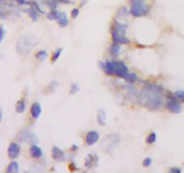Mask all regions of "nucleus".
I'll return each mask as SVG.
<instances>
[{"label":"nucleus","instance_id":"f257e3e1","mask_svg":"<svg viewBox=\"0 0 184 173\" xmlns=\"http://www.w3.org/2000/svg\"><path fill=\"white\" fill-rule=\"evenodd\" d=\"M163 87L155 84H147L144 86L138 96V101L149 109H159L162 107L163 100Z\"/></svg>","mask_w":184,"mask_h":173},{"label":"nucleus","instance_id":"f03ea898","mask_svg":"<svg viewBox=\"0 0 184 173\" xmlns=\"http://www.w3.org/2000/svg\"><path fill=\"white\" fill-rule=\"evenodd\" d=\"M101 66L104 72L108 75H114L119 78H124L128 82H135L137 80V77L134 73H130L128 68L125 63L121 61H107L101 62Z\"/></svg>","mask_w":184,"mask_h":173},{"label":"nucleus","instance_id":"7ed1b4c3","mask_svg":"<svg viewBox=\"0 0 184 173\" xmlns=\"http://www.w3.org/2000/svg\"><path fill=\"white\" fill-rule=\"evenodd\" d=\"M40 43V39L34 35H24L19 38L16 43L17 52L21 55H27L35 46Z\"/></svg>","mask_w":184,"mask_h":173},{"label":"nucleus","instance_id":"20e7f679","mask_svg":"<svg viewBox=\"0 0 184 173\" xmlns=\"http://www.w3.org/2000/svg\"><path fill=\"white\" fill-rule=\"evenodd\" d=\"M150 12L149 6L145 0H130V14L136 17L147 16Z\"/></svg>","mask_w":184,"mask_h":173},{"label":"nucleus","instance_id":"39448f33","mask_svg":"<svg viewBox=\"0 0 184 173\" xmlns=\"http://www.w3.org/2000/svg\"><path fill=\"white\" fill-rule=\"evenodd\" d=\"M47 18L50 20H56L60 27H66L68 25V18H67L66 13H62L57 10L50 11L47 15Z\"/></svg>","mask_w":184,"mask_h":173},{"label":"nucleus","instance_id":"423d86ee","mask_svg":"<svg viewBox=\"0 0 184 173\" xmlns=\"http://www.w3.org/2000/svg\"><path fill=\"white\" fill-rule=\"evenodd\" d=\"M166 107L170 112L173 113V114H179L182 112V106L181 104V101L179 98H177L175 96H171L168 99L167 103H166Z\"/></svg>","mask_w":184,"mask_h":173},{"label":"nucleus","instance_id":"0eeeda50","mask_svg":"<svg viewBox=\"0 0 184 173\" xmlns=\"http://www.w3.org/2000/svg\"><path fill=\"white\" fill-rule=\"evenodd\" d=\"M19 139L25 143H29L32 144H36L37 138L36 135L30 130H23L19 133Z\"/></svg>","mask_w":184,"mask_h":173},{"label":"nucleus","instance_id":"6e6552de","mask_svg":"<svg viewBox=\"0 0 184 173\" xmlns=\"http://www.w3.org/2000/svg\"><path fill=\"white\" fill-rule=\"evenodd\" d=\"M107 141L106 143H103L105 145V151H112L114 148L116 147L119 142V137L117 134H110L108 136H106V138L104 139Z\"/></svg>","mask_w":184,"mask_h":173},{"label":"nucleus","instance_id":"1a4fd4ad","mask_svg":"<svg viewBox=\"0 0 184 173\" xmlns=\"http://www.w3.org/2000/svg\"><path fill=\"white\" fill-rule=\"evenodd\" d=\"M111 36H112L113 43H119V44H128L129 43V40H128V38L126 37V35H123V34L118 32L114 28H112Z\"/></svg>","mask_w":184,"mask_h":173},{"label":"nucleus","instance_id":"9d476101","mask_svg":"<svg viewBox=\"0 0 184 173\" xmlns=\"http://www.w3.org/2000/svg\"><path fill=\"white\" fill-rule=\"evenodd\" d=\"M20 152H21V146L17 143H11L9 144L7 153L10 159L12 160L16 159L17 157L20 155Z\"/></svg>","mask_w":184,"mask_h":173},{"label":"nucleus","instance_id":"9b49d317","mask_svg":"<svg viewBox=\"0 0 184 173\" xmlns=\"http://www.w3.org/2000/svg\"><path fill=\"white\" fill-rule=\"evenodd\" d=\"M100 138V134L96 131H90L85 135V143L88 146H92L95 144Z\"/></svg>","mask_w":184,"mask_h":173},{"label":"nucleus","instance_id":"f8f14e48","mask_svg":"<svg viewBox=\"0 0 184 173\" xmlns=\"http://www.w3.org/2000/svg\"><path fill=\"white\" fill-rule=\"evenodd\" d=\"M30 155L34 159H40L43 155L42 150L37 144H32L30 147Z\"/></svg>","mask_w":184,"mask_h":173},{"label":"nucleus","instance_id":"ddd939ff","mask_svg":"<svg viewBox=\"0 0 184 173\" xmlns=\"http://www.w3.org/2000/svg\"><path fill=\"white\" fill-rule=\"evenodd\" d=\"M42 114V106L40 103L38 102H35L34 104L32 105V107H31V115L32 116L34 117V119H38L40 117Z\"/></svg>","mask_w":184,"mask_h":173},{"label":"nucleus","instance_id":"4468645a","mask_svg":"<svg viewBox=\"0 0 184 173\" xmlns=\"http://www.w3.org/2000/svg\"><path fill=\"white\" fill-rule=\"evenodd\" d=\"M64 157H65L64 152L60 148L57 147V146H54L52 148V158L54 160L60 161V160H63Z\"/></svg>","mask_w":184,"mask_h":173},{"label":"nucleus","instance_id":"2eb2a0df","mask_svg":"<svg viewBox=\"0 0 184 173\" xmlns=\"http://www.w3.org/2000/svg\"><path fill=\"white\" fill-rule=\"evenodd\" d=\"M119 52H120V44L116 43H113L111 44L110 48V54L112 58H117L119 55Z\"/></svg>","mask_w":184,"mask_h":173},{"label":"nucleus","instance_id":"dca6fc26","mask_svg":"<svg viewBox=\"0 0 184 173\" xmlns=\"http://www.w3.org/2000/svg\"><path fill=\"white\" fill-rule=\"evenodd\" d=\"M106 118H107L106 112L103 109H99L98 113H97V122H98V124L101 125H105Z\"/></svg>","mask_w":184,"mask_h":173},{"label":"nucleus","instance_id":"f3484780","mask_svg":"<svg viewBox=\"0 0 184 173\" xmlns=\"http://www.w3.org/2000/svg\"><path fill=\"white\" fill-rule=\"evenodd\" d=\"M19 171V164L17 161H12L7 169V173H17Z\"/></svg>","mask_w":184,"mask_h":173},{"label":"nucleus","instance_id":"a211bd4d","mask_svg":"<svg viewBox=\"0 0 184 173\" xmlns=\"http://www.w3.org/2000/svg\"><path fill=\"white\" fill-rule=\"evenodd\" d=\"M27 12H28V14H29V16H31V18L34 20V21H36V20H38V18H39V14H40V12L37 10V9L35 8L33 6H31V7L27 10Z\"/></svg>","mask_w":184,"mask_h":173},{"label":"nucleus","instance_id":"6ab92c4d","mask_svg":"<svg viewBox=\"0 0 184 173\" xmlns=\"http://www.w3.org/2000/svg\"><path fill=\"white\" fill-rule=\"evenodd\" d=\"M26 109V104H25V100H19L18 102L16 103V110L17 113L19 114H22L24 113Z\"/></svg>","mask_w":184,"mask_h":173},{"label":"nucleus","instance_id":"aec40b11","mask_svg":"<svg viewBox=\"0 0 184 173\" xmlns=\"http://www.w3.org/2000/svg\"><path fill=\"white\" fill-rule=\"evenodd\" d=\"M48 57V53L46 51H39L36 52L35 54V58L40 61H44Z\"/></svg>","mask_w":184,"mask_h":173},{"label":"nucleus","instance_id":"412c9836","mask_svg":"<svg viewBox=\"0 0 184 173\" xmlns=\"http://www.w3.org/2000/svg\"><path fill=\"white\" fill-rule=\"evenodd\" d=\"M59 3V0H47L46 1V4L48 5V7H50L51 11L53 10H57L58 7V4Z\"/></svg>","mask_w":184,"mask_h":173},{"label":"nucleus","instance_id":"4be33fe9","mask_svg":"<svg viewBox=\"0 0 184 173\" xmlns=\"http://www.w3.org/2000/svg\"><path fill=\"white\" fill-rule=\"evenodd\" d=\"M156 141V134L155 133H151L150 134H148V136L146 139V142L147 144H152L155 143Z\"/></svg>","mask_w":184,"mask_h":173},{"label":"nucleus","instance_id":"5701e85b","mask_svg":"<svg viewBox=\"0 0 184 173\" xmlns=\"http://www.w3.org/2000/svg\"><path fill=\"white\" fill-rule=\"evenodd\" d=\"M93 157L94 155H88L86 157V159H85V166L87 167V168H92V165H93Z\"/></svg>","mask_w":184,"mask_h":173},{"label":"nucleus","instance_id":"b1692460","mask_svg":"<svg viewBox=\"0 0 184 173\" xmlns=\"http://www.w3.org/2000/svg\"><path fill=\"white\" fill-rule=\"evenodd\" d=\"M61 52H62V49H61V48L55 51V52H54L53 55H52V59H51V60H52V62H55V61L59 59L60 54H61Z\"/></svg>","mask_w":184,"mask_h":173},{"label":"nucleus","instance_id":"393cba45","mask_svg":"<svg viewBox=\"0 0 184 173\" xmlns=\"http://www.w3.org/2000/svg\"><path fill=\"white\" fill-rule=\"evenodd\" d=\"M174 96H175L177 98H179L181 101L184 102V89L182 90H178L174 92Z\"/></svg>","mask_w":184,"mask_h":173},{"label":"nucleus","instance_id":"a878e982","mask_svg":"<svg viewBox=\"0 0 184 173\" xmlns=\"http://www.w3.org/2000/svg\"><path fill=\"white\" fill-rule=\"evenodd\" d=\"M5 35H6V30L4 28V26H0V43L3 42L4 38H5Z\"/></svg>","mask_w":184,"mask_h":173},{"label":"nucleus","instance_id":"bb28decb","mask_svg":"<svg viewBox=\"0 0 184 173\" xmlns=\"http://www.w3.org/2000/svg\"><path fill=\"white\" fill-rule=\"evenodd\" d=\"M78 90H79V86L77 85V84H73L71 87H70V93L71 94H75V93H77L78 92Z\"/></svg>","mask_w":184,"mask_h":173},{"label":"nucleus","instance_id":"cd10ccee","mask_svg":"<svg viewBox=\"0 0 184 173\" xmlns=\"http://www.w3.org/2000/svg\"><path fill=\"white\" fill-rule=\"evenodd\" d=\"M13 1H16V3H18V4L21 5V6H28V5H31V2L28 1V0H13Z\"/></svg>","mask_w":184,"mask_h":173},{"label":"nucleus","instance_id":"c85d7f7f","mask_svg":"<svg viewBox=\"0 0 184 173\" xmlns=\"http://www.w3.org/2000/svg\"><path fill=\"white\" fill-rule=\"evenodd\" d=\"M152 164V159L151 158H146L144 161H143V165L145 167H149Z\"/></svg>","mask_w":184,"mask_h":173},{"label":"nucleus","instance_id":"c756f323","mask_svg":"<svg viewBox=\"0 0 184 173\" xmlns=\"http://www.w3.org/2000/svg\"><path fill=\"white\" fill-rule=\"evenodd\" d=\"M79 15V9L78 8H74L71 11V16L73 18H76Z\"/></svg>","mask_w":184,"mask_h":173},{"label":"nucleus","instance_id":"7c9ffc66","mask_svg":"<svg viewBox=\"0 0 184 173\" xmlns=\"http://www.w3.org/2000/svg\"><path fill=\"white\" fill-rule=\"evenodd\" d=\"M171 173H181V170L179 168H172L170 171H169Z\"/></svg>","mask_w":184,"mask_h":173},{"label":"nucleus","instance_id":"2f4dec72","mask_svg":"<svg viewBox=\"0 0 184 173\" xmlns=\"http://www.w3.org/2000/svg\"><path fill=\"white\" fill-rule=\"evenodd\" d=\"M59 3H64V4H69L70 1L69 0H59Z\"/></svg>","mask_w":184,"mask_h":173},{"label":"nucleus","instance_id":"473e14b6","mask_svg":"<svg viewBox=\"0 0 184 173\" xmlns=\"http://www.w3.org/2000/svg\"><path fill=\"white\" fill-rule=\"evenodd\" d=\"M2 117H3V113H2V110L0 108V123H1V120H2Z\"/></svg>","mask_w":184,"mask_h":173},{"label":"nucleus","instance_id":"72a5a7b5","mask_svg":"<svg viewBox=\"0 0 184 173\" xmlns=\"http://www.w3.org/2000/svg\"><path fill=\"white\" fill-rule=\"evenodd\" d=\"M77 149H78V147H77L76 145H73V146H72V150H73V151H75V150H77Z\"/></svg>","mask_w":184,"mask_h":173},{"label":"nucleus","instance_id":"f704fd0d","mask_svg":"<svg viewBox=\"0 0 184 173\" xmlns=\"http://www.w3.org/2000/svg\"><path fill=\"white\" fill-rule=\"evenodd\" d=\"M0 16H1V17H3V16H4V14L2 13V11H1V10H0Z\"/></svg>","mask_w":184,"mask_h":173}]
</instances>
